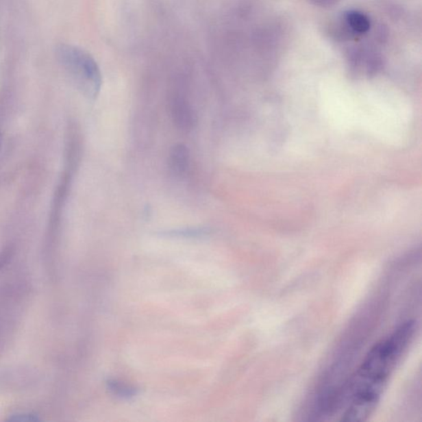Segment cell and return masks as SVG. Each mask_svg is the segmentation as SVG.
<instances>
[{"instance_id": "obj_1", "label": "cell", "mask_w": 422, "mask_h": 422, "mask_svg": "<svg viewBox=\"0 0 422 422\" xmlns=\"http://www.w3.org/2000/svg\"><path fill=\"white\" fill-rule=\"evenodd\" d=\"M416 332V322L409 320L371 349L346 388L343 421H364L372 415Z\"/></svg>"}, {"instance_id": "obj_4", "label": "cell", "mask_w": 422, "mask_h": 422, "mask_svg": "<svg viewBox=\"0 0 422 422\" xmlns=\"http://www.w3.org/2000/svg\"><path fill=\"white\" fill-rule=\"evenodd\" d=\"M190 162V153L184 145H174L170 151L169 164L170 170L176 176H182L188 171Z\"/></svg>"}, {"instance_id": "obj_6", "label": "cell", "mask_w": 422, "mask_h": 422, "mask_svg": "<svg viewBox=\"0 0 422 422\" xmlns=\"http://www.w3.org/2000/svg\"><path fill=\"white\" fill-rule=\"evenodd\" d=\"M207 234V230L204 228H193V229H184L169 231L167 233L169 236H185V237H197L202 236Z\"/></svg>"}, {"instance_id": "obj_11", "label": "cell", "mask_w": 422, "mask_h": 422, "mask_svg": "<svg viewBox=\"0 0 422 422\" xmlns=\"http://www.w3.org/2000/svg\"><path fill=\"white\" fill-rule=\"evenodd\" d=\"M0 264H1V261H0Z\"/></svg>"}, {"instance_id": "obj_9", "label": "cell", "mask_w": 422, "mask_h": 422, "mask_svg": "<svg viewBox=\"0 0 422 422\" xmlns=\"http://www.w3.org/2000/svg\"><path fill=\"white\" fill-rule=\"evenodd\" d=\"M312 5L322 7V8H331L334 6L338 2V0H308Z\"/></svg>"}, {"instance_id": "obj_8", "label": "cell", "mask_w": 422, "mask_h": 422, "mask_svg": "<svg viewBox=\"0 0 422 422\" xmlns=\"http://www.w3.org/2000/svg\"><path fill=\"white\" fill-rule=\"evenodd\" d=\"M10 421H38L39 418L35 414L32 413H18L11 416Z\"/></svg>"}, {"instance_id": "obj_2", "label": "cell", "mask_w": 422, "mask_h": 422, "mask_svg": "<svg viewBox=\"0 0 422 422\" xmlns=\"http://www.w3.org/2000/svg\"><path fill=\"white\" fill-rule=\"evenodd\" d=\"M56 55L81 93L88 99H96L101 90L103 78L99 66L92 55L83 49L67 44L60 45Z\"/></svg>"}, {"instance_id": "obj_3", "label": "cell", "mask_w": 422, "mask_h": 422, "mask_svg": "<svg viewBox=\"0 0 422 422\" xmlns=\"http://www.w3.org/2000/svg\"><path fill=\"white\" fill-rule=\"evenodd\" d=\"M170 112L174 124L182 132H188L196 123L192 107L184 97H174L170 103Z\"/></svg>"}, {"instance_id": "obj_10", "label": "cell", "mask_w": 422, "mask_h": 422, "mask_svg": "<svg viewBox=\"0 0 422 422\" xmlns=\"http://www.w3.org/2000/svg\"><path fill=\"white\" fill-rule=\"evenodd\" d=\"M1 145H2V135H1V132H0V149H1Z\"/></svg>"}, {"instance_id": "obj_5", "label": "cell", "mask_w": 422, "mask_h": 422, "mask_svg": "<svg viewBox=\"0 0 422 422\" xmlns=\"http://www.w3.org/2000/svg\"><path fill=\"white\" fill-rule=\"evenodd\" d=\"M349 28L356 34H365L371 28V21L367 15L359 11H348L344 16Z\"/></svg>"}, {"instance_id": "obj_7", "label": "cell", "mask_w": 422, "mask_h": 422, "mask_svg": "<svg viewBox=\"0 0 422 422\" xmlns=\"http://www.w3.org/2000/svg\"><path fill=\"white\" fill-rule=\"evenodd\" d=\"M109 388L111 390L115 393V395L123 397H131L135 395L136 391L134 389H131L125 385L119 384L116 382H110L108 384Z\"/></svg>"}]
</instances>
